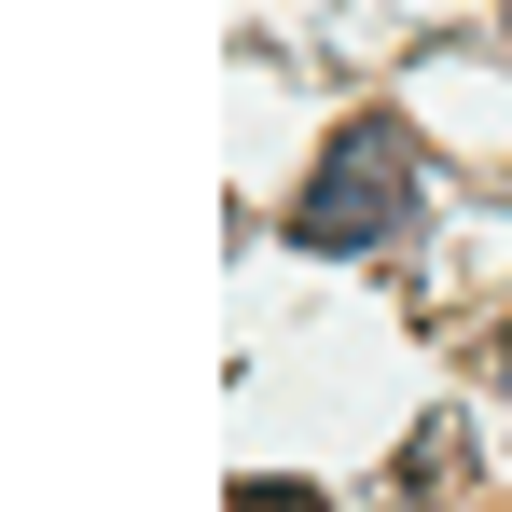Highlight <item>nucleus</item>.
Returning a JSON list of instances; mask_svg holds the SVG:
<instances>
[{"label":"nucleus","instance_id":"nucleus-1","mask_svg":"<svg viewBox=\"0 0 512 512\" xmlns=\"http://www.w3.org/2000/svg\"><path fill=\"white\" fill-rule=\"evenodd\" d=\"M402 208H416V139H402L388 111H360V125L333 139V167L305 180L291 236H305V250H374V236H388Z\"/></svg>","mask_w":512,"mask_h":512},{"label":"nucleus","instance_id":"nucleus-2","mask_svg":"<svg viewBox=\"0 0 512 512\" xmlns=\"http://www.w3.org/2000/svg\"><path fill=\"white\" fill-rule=\"evenodd\" d=\"M222 512H333V499H319V485H263V471H250V485H236Z\"/></svg>","mask_w":512,"mask_h":512}]
</instances>
